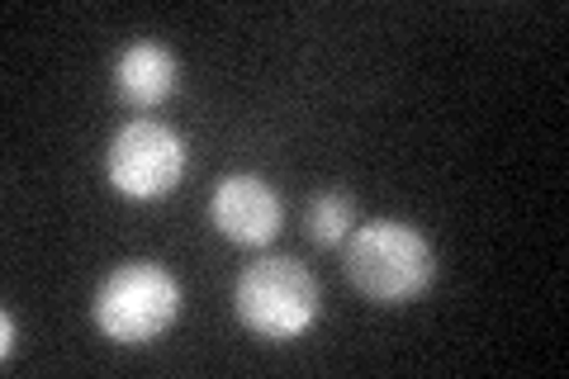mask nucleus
<instances>
[{"instance_id": "obj_5", "label": "nucleus", "mask_w": 569, "mask_h": 379, "mask_svg": "<svg viewBox=\"0 0 569 379\" xmlns=\"http://www.w3.org/2000/svg\"><path fill=\"white\" fill-rule=\"evenodd\" d=\"M209 223L219 228V238L238 247H266L276 242V232L284 223V205L266 176L228 171L209 195Z\"/></svg>"}, {"instance_id": "obj_2", "label": "nucleus", "mask_w": 569, "mask_h": 379, "mask_svg": "<svg viewBox=\"0 0 569 379\" xmlns=\"http://www.w3.org/2000/svg\"><path fill=\"white\" fill-rule=\"evenodd\" d=\"M91 318L114 347H148L181 318V280L162 261H123L100 280Z\"/></svg>"}, {"instance_id": "obj_6", "label": "nucleus", "mask_w": 569, "mask_h": 379, "mask_svg": "<svg viewBox=\"0 0 569 379\" xmlns=\"http://www.w3.org/2000/svg\"><path fill=\"white\" fill-rule=\"evenodd\" d=\"M114 90L129 110H157L181 90V58L167 43L138 39L119 52L114 62Z\"/></svg>"}, {"instance_id": "obj_7", "label": "nucleus", "mask_w": 569, "mask_h": 379, "mask_svg": "<svg viewBox=\"0 0 569 379\" xmlns=\"http://www.w3.org/2000/svg\"><path fill=\"white\" fill-rule=\"evenodd\" d=\"M309 238L313 242H323V247H337V242H347L351 238V228H356V205H351V195L347 190H323L318 200L309 205Z\"/></svg>"}, {"instance_id": "obj_3", "label": "nucleus", "mask_w": 569, "mask_h": 379, "mask_svg": "<svg viewBox=\"0 0 569 379\" xmlns=\"http://www.w3.org/2000/svg\"><path fill=\"white\" fill-rule=\"evenodd\" d=\"M238 318L266 341H295L305 337L318 313H323V290L313 270L295 257H261L233 285Z\"/></svg>"}, {"instance_id": "obj_4", "label": "nucleus", "mask_w": 569, "mask_h": 379, "mask_svg": "<svg viewBox=\"0 0 569 379\" xmlns=\"http://www.w3.org/2000/svg\"><path fill=\"white\" fill-rule=\"evenodd\" d=\"M186 138L162 119H129L104 148V176L123 200H162L186 180Z\"/></svg>"}, {"instance_id": "obj_1", "label": "nucleus", "mask_w": 569, "mask_h": 379, "mask_svg": "<svg viewBox=\"0 0 569 379\" xmlns=\"http://www.w3.org/2000/svg\"><path fill=\"white\" fill-rule=\"evenodd\" d=\"M347 280L370 303H413L437 280V247L403 219H370L347 238Z\"/></svg>"}, {"instance_id": "obj_8", "label": "nucleus", "mask_w": 569, "mask_h": 379, "mask_svg": "<svg viewBox=\"0 0 569 379\" xmlns=\"http://www.w3.org/2000/svg\"><path fill=\"white\" fill-rule=\"evenodd\" d=\"M0 332H6V341H0V360L10 366V360H14V313L0 318Z\"/></svg>"}]
</instances>
